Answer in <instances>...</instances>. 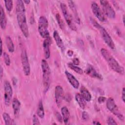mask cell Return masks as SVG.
<instances>
[{
    "label": "cell",
    "mask_w": 125,
    "mask_h": 125,
    "mask_svg": "<svg viewBox=\"0 0 125 125\" xmlns=\"http://www.w3.org/2000/svg\"><path fill=\"white\" fill-rule=\"evenodd\" d=\"M37 114L38 116L41 119L43 118L44 117V110L42 100H40L39 102L37 110Z\"/></svg>",
    "instance_id": "obj_23"
},
{
    "label": "cell",
    "mask_w": 125,
    "mask_h": 125,
    "mask_svg": "<svg viewBox=\"0 0 125 125\" xmlns=\"http://www.w3.org/2000/svg\"><path fill=\"white\" fill-rule=\"evenodd\" d=\"M56 118L57 119V120L60 122V123H62V121H63V119L62 116L60 115V114L58 112H57L56 114Z\"/></svg>",
    "instance_id": "obj_33"
},
{
    "label": "cell",
    "mask_w": 125,
    "mask_h": 125,
    "mask_svg": "<svg viewBox=\"0 0 125 125\" xmlns=\"http://www.w3.org/2000/svg\"><path fill=\"white\" fill-rule=\"evenodd\" d=\"M51 42V39L50 37L45 39L43 42V48L44 51V54L45 59H48L50 56V45Z\"/></svg>",
    "instance_id": "obj_14"
},
{
    "label": "cell",
    "mask_w": 125,
    "mask_h": 125,
    "mask_svg": "<svg viewBox=\"0 0 125 125\" xmlns=\"http://www.w3.org/2000/svg\"><path fill=\"white\" fill-rule=\"evenodd\" d=\"M0 78L1 79L3 75V68L2 66H0Z\"/></svg>",
    "instance_id": "obj_38"
},
{
    "label": "cell",
    "mask_w": 125,
    "mask_h": 125,
    "mask_svg": "<svg viewBox=\"0 0 125 125\" xmlns=\"http://www.w3.org/2000/svg\"><path fill=\"white\" fill-rule=\"evenodd\" d=\"M23 2L25 3V4H27L30 2V1L29 0H23Z\"/></svg>",
    "instance_id": "obj_42"
},
{
    "label": "cell",
    "mask_w": 125,
    "mask_h": 125,
    "mask_svg": "<svg viewBox=\"0 0 125 125\" xmlns=\"http://www.w3.org/2000/svg\"><path fill=\"white\" fill-rule=\"evenodd\" d=\"M65 76L71 85L75 89H78L80 86V83L77 79L70 73L65 71Z\"/></svg>",
    "instance_id": "obj_15"
},
{
    "label": "cell",
    "mask_w": 125,
    "mask_h": 125,
    "mask_svg": "<svg viewBox=\"0 0 125 125\" xmlns=\"http://www.w3.org/2000/svg\"><path fill=\"white\" fill-rule=\"evenodd\" d=\"M73 54V52L72 50H68L67 52V54L69 56H72Z\"/></svg>",
    "instance_id": "obj_39"
},
{
    "label": "cell",
    "mask_w": 125,
    "mask_h": 125,
    "mask_svg": "<svg viewBox=\"0 0 125 125\" xmlns=\"http://www.w3.org/2000/svg\"><path fill=\"white\" fill-rule=\"evenodd\" d=\"M5 42H6L7 48L9 52L11 53L13 52L15 50V46H14V44L13 42V41L12 40L11 38L9 36H7L6 37Z\"/></svg>",
    "instance_id": "obj_22"
},
{
    "label": "cell",
    "mask_w": 125,
    "mask_h": 125,
    "mask_svg": "<svg viewBox=\"0 0 125 125\" xmlns=\"http://www.w3.org/2000/svg\"><path fill=\"white\" fill-rule=\"evenodd\" d=\"M90 21L93 24V25L97 28L101 34V36L104 41V42L107 45L108 47H109L111 49H114L115 48V45L113 41L112 40L111 37L106 31V30L101 26L100 24H99L96 21H95L92 18H90Z\"/></svg>",
    "instance_id": "obj_3"
},
{
    "label": "cell",
    "mask_w": 125,
    "mask_h": 125,
    "mask_svg": "<svg viewBox=\"0 0 125 125\" xmlns=\"http://www.w3.org/2000/svg\"><path fill=\"white\" fill-rule=\"evenodd\" d=\"M12 105L14 111V114L15 117H18L20 112L21 103L17 98H14L12 101Z\"/></svg>",
    "instance_id": "obj_19"
},
{
    "label": "cell",
    "mask_w": 125,
    "mask_h": 125,
    "mask_svg": "<svg viewBox=\"0 0 125 125\" xmlns=\"http://www.w3.org/2000/svg\"><path fill=\"white\" fill-rule=\"evenodd\" d=\"M56 20L58 22V23L59 26L62 30H63L64 28V24L63 21H62L60 15L59 13L56 14Z\"/></svg>",
    "instance_id": "obj_27"
},
{
    "label": "cell",
    "mask_w": 125,
    "mask_h": 125,
    "mask_svg": "<svg viewBox=\"0 0 125 125\" xmlns=\"http://www.w3.org/2000/svg\"><path fill=\"white\" fill-rule=\"evenodd\" d=\"M48 22L47 19L44 16H41L39 19L38 31L41 36L44 39L50 37L48 30Z\"/></svg>",
    "instance_id": "obj_5"
},
{
    "label": "cell",
    "mask_w": 125,
    "mask_h": 125,
    "mask_svg": "<svg viewBox=\"0 0 125 125\" xmlns=\"http://www.w3.org/2000/svg\"><path fill=\"white\" fill-rule=\"evenodd\" d=\"M67 2H68L69 7H70L71 10L73 12V15L74 17V19H75V20H74L78 24H80V19L79 17L75 3L72 0H68Z\"/></svg>",
    "instance_id": "obj_17"
},
{
    "label": "cell",
    "mask_w": 125,
    "mask_h": 125,
    "mask_svg": "<svg viewBox=\"0 0 125 125\" xmlns=\"http://www.w3.org/2000/svg\"><path fill=\"white\" fill-rule=\"evenodd\" d=\"M82 118L84 121H87L89 119V115L87 112L83 111L82 113Z\"/></svg>",
    "instance_id": "obj_32"
},
{
    "label": "cell",
    "mask_w": 125,
    "mask_h": 125,
    "mask_svg": "<svg viewBox=\"0 0 125 125\" xmlns=\"http://www.w3.org/2000/svg\"><path fill=\"white\" fill-rule=\"evenodd\" d=\"M61 8L63 16V17L69 27L73 31H76L77 30V28L74 22L72 16L69 12L67 6L64 3H61Z\"/></svg>",
    "instance_id": "obj_6"
},
{
    "label": "cell",
    "mask_w": 125,
    "mask_h": 125,
    "mask_svg": "<svg viewBox=\"0 0 125 125\" xmlns=\"http://www.w3.org/2000/svg\"><path fill=\"white\" fill-rule=\"evenodd\" d=\"M107 123L108 125H117L115 120L112 117H108L107 119Z\"/></svg>",
    "instance_id": "obj_30"
},
{
    "label": "cell",
    "mask_w": 125,
    "mask_h": 125,
    "mask_svg": "<svg viewBox=\"0 0 125 125\" xmlns=\"http://www.w3.org/2000/svg\"><path fill=\"white\" fill-rule=\"evenodd\" d=\"M2 117L4 121L5 124L6 125H13L14 124L13 123V120L11 118L9 114L6 112H4L2 114Z\"/></svg>",
    "instance_id": "obj_26"
},
{
    "label": "cell",
    "mask_w": 125,
    "mask_h": 125,
    "mask_svg": "<svg viewBox=\"0 0 125 125\" xmlns=\"http://www.w3.org/2000/svg\"><path fill=\"white\" fill-rule=\"evenodd\" d=\"M63 98V90L61 85H57L55 89V98L56 103L60 107Z\"/></svg>",
    "instance_id": "obj_11"
},
{
    "label": "cell",
    "mask_w": 125,
    "mask_h": 125,
    "mask_svg": "<svg viewBox=\"0 0 125 125\" xmlns=\"http://www.w3.org/2000/svg\"><path fill=\"white\" fill-rule=\"evenodd\" d=\"M5 6L6 10L9 11L11 12L12 8H13V1L12 0H5Z\"/></svg>",
    "instance_id": "obj_28"
},
{
    "label": "cell",
    "mask_w": 125,
    "mask_h": 125,
    "mask_svg": "<svg viewBox=\"0 0 125 125\" xmlns=\"http://www.w3.org/2000/svg\"><path fill=\"white\" fill-rule=\"evenodd\" d=\"M85 73L91 77L99 80L103 79V76L100 73L97 72L93 66L90 64L87 65V67L85 69Z\"/></svg>",
    "instance_id": "obj_13"
},
{
    "label": "cell",
    "mask_w": 125,
    "mask_h": 125,
    "mask_svg": "<svg viewBox=\"0 0 125 125\" xmlns=\"http://www.w3.org/2000/svg\"><path fill=\"white\" fill-rule=\"evenodd\" d=\"M80 94L83 99L86 102H90L91 100V95L88 90L84 86H82L80 89Z\"/></svg>",
    "instance_id": "obj_21"
},
{
    "label": "cell",
    "mask_w": 125,
    "mask_h": 125,
    "mask_svg": "<svg viewBox=\"0 0 125 125\" xmlns=\"http://www.w3.org/2000/svg\"><path fill=\"white\" fill-rule=\"evenodd\" d=\"M106 100V98L103 96H100L98 99V101L100 104L103 103Z\"/></svg>",
    "instance_id": "obj_34"
},
{
    "label": "cell",
    "mask_w": 125,
    "mask_h": 125,
    "mask_svg": "<svg viewBox=\"0 0 125 125\" xmlns=\"http://www.w3.org/2000/svg\"><path fill=\"white\" fill-rule=\"evenodd\" d=\"M41 67L42 72V78L44 91H47L50 84V78L51 70L46 61L44 59L42 60Z\"/></svg>",
    "instance_id": "obj_4"
},
{
    "label": "cell",
    "mask_w": 125,
    "mask_h": 125,
    "mask_svg": "<svg viewBox=\"0 0 125 125\" xmlns=\"http://www.w3.org/2000/svg\"><path fill=\"white\" fill-rule=\"evenodd\" d=\"M61 113L64 124H68L70 119V113L67 107L66 106H63L61 108Z\"/></svg>",
    "instance_id": "obj_20"
},
{
    "label": "cell",
    "mask_w": 125,
    "mask_h": 125,
    "mask_svg": "<svg viewBox=\"0 0 125 125\" xmlns=\"http://www.w3.org/2000/svg\"><path fill=\"white\" fill-rule=\"evenodd\" d=\"M123 24H125V15H123Z\"/></svg>",
    "instance_id": "obj_43"
},
{
    "label": "cell",
    "mask_w": 125,
    "mask_h": 125,
    "mask_svg": "<svg viewBox=\"0 0 125 125\" xmlns=\"http://www.w3.org/2000/svg\"><path fill=\"white\" fill-rule=\"evenodd\" d=\"M67 65H68V66L69 68H70L71 69H72V70H73L77 73H78L80 75H82L83 74V69L81 68L78 66L77 65L74 64L72 62H69L67 64Z\"/></svg>",
    "instance_id": "obj_25"
},
{
    "label": "cell",
    "mask_w": 125,
    "mask_h": 125,
    "mask_svg": "<svg viewBox=\"0 0 125 125\" xmlns=\"http://www.w3.org/2000/svg\"><path fill=\"white\" fill-rule=\"evenodd\" d=\"M3 52H2V40H0V56H2L3 54Z\"/></svg>",
    "instance_id": "obj_37"
},
{
    "label": "cell",
    "mask_w": 125,
    "mask_h": 125,
    "mask_svg": "<svg viewBox=\"0 0 125 125\" xmlns=\"http://www.w3.org/2000/svg\"><path fill=\"white\" fill-rule=\"evenodd\" d=\"M75 99H76L77 103L79 105L80 107L82 109H84L85 107V101L81 96V95L80 93H77L76 94Z\"/></svg>",
    "instance_id": "obj_24"
},
{
    "label": "cell",
    "mask_w": 125,
    "mask_h": 125,
    "mask_svg": "<svg viewBox=\"0 0 125 125\" xmlns=\"http://www.w3.org/2000/svg\"><path fill=\"white\" fill-rule=\"evenodd\" d=\"M4 103L7 106H9L11 103V100H12V98L13 95V90L10 83L7 81H5L4 82Z\"/></svg>",
    "instance_id": "obj_7"
},
{
    "label": "cell",
    "mask_w": 125,
    "mask_h": 125,
    "mask_svg": "<svg viewBox=\"0 0 125 125\" xmlns=\"http://www.w3.org/2000/svg\"><path fill=\"white\" fill-rule=\"evenodd\" d=\"M101 53L110 67L113 71L121 75L124 74L125 70L123 67L120 65L118 62L106 49L102 48L101 49Z\"/></svg>",
    "instance_id": "obj_2"
},
{
    "label": "cell",
    "mask_w": 125,
    "mask_h": 125,
    "mask_svg": "<svg viewBox=\"0 0 125 125\" xmlns=\"http://www.w3.org/2000/svg\"><path fill=\"white\" fill-rule=\"evenodd\" d=\"M54 39L56 42V43L58 46V47L61 50V51L62 52H63L65 49L64 47V45L63 44V42L61 39V38L60 37L59 34L58 33V31L57 30H55L53 32V34Z\"/></svg>",
    "instance_id": "obj_16"
},
{
    "label": "cell",
    "mask_w": 125,
    "mask_h": 125,
    "mask_svg": "<svg viewBox=\"0 0 125 125\" xmlns=\"http://www.w3.org/2000/svg\"><path fill=\"white\" fill-rule=\"evenodd\" d=\"M16 11L18 25L24 36L25 38H28L29 30L26 21L25 8L23 1L21 0L17 1Z\"/></svg>",
    "instance_id": "obj_1"
},
{
    "label": "cell",
    "mask_w": 125,
    "mask_h": 125,
    "mask_svg": "<svg viewBox=\"0 0 125 125\" xmlns=\"http://www.w3.org/2000/svg\"><path fill=\"white\" fill-rule=\"evenodd\" d=\"M106 105L107 109L112 112L116 116L120 113L117 105L116 104L114 99L110 97L106 100Z\"/></svg>",
    "instance_id": "obj_12"
},
{
    "label": "cell",
    "mask_w": 125,
    "mask_h": 125,
    "mask_svg": "<svg viewBox=\"0 0 125 125\" xmlns=\"http://www.w3.org/2000/svg\"><path fill=\"white\" fill-rule=\"evenodd\" d=\"M91 7L93 14L100 21L104 22L106 21V18L104 13L102 12L101 8L96 2H92Z\"/></svg>",
    "instance_id": "obj_10"
},
{
    "label": "cell",
    "mask_w": 125,
    "mask_h": 125,
    "mask_svg": "<svg viewBox=\"0 0 125 125\" xmlns=\"http://www.w3.org/2000/svg\"><path fill=\"white\" fill-rule=\"evenodd\" d=\"M32 121H33V125H40L41 124L38 117L35 114H34L33 116Z\"/></svg>",
    "instance_id": "obj_31"
},
{
    "label": "cell",
    "mask_w": 125,
    "mask_h": 125,
    "mask_svg": "<svg viewBox=\"0 0 125 125\" xmlns=\"http://www.w3.org/2000/svg\"><path fill=\"white\" fill-rule=\"evenodd\" d=\"M21 61L24 74L25 76H29L30 73V67L27 54L24 49L22 51L21 53Z\"/></svg>",
    "instance_id": "obj_9"
},
{
    "label": "cell",
    "mask_w": 125,
    "mask_h": 125,
    "mask_svg": "<svg viewBox=\"0 0 125 125\" xmlns=\"http://www.w3.org/2000/svg\"><path fill=\"white\" fill-rule=\"evenodd\" d=\"M72 63L76 65H78L80 63V61L79 60L78 58H74L73 60H72Z\"/></svg>",
    "instance_id": "obj_35"
},
{
    "label": "cell",
    "mask_w": 125,
    "mask_h": 125,
    "mask_svg": "<svg viewBox=\"0 0 125 125\" xmlns=\"http://www.w3.org/2000/svg\"><path fill=\"white\" fill-rule=\"evenodd\" d=\"M100 3L104 14L109 18L114 19L115 17L116 13L109 2L107 0H100Z\"/></svg>",
    "instance_id": "obj_8"
},
{
    "label": "cell",
    "mask_w": 125,
    "mask_h": 125,
    "mask_svg": "<svg viewBox=\"0 0 125 125\" xmlns=\"http://www.w3.org/2000/svg\"><path fill=\"white\" fill-rule=\"evenodd\" d=\"M0 25L1 29H5L7 25V19L4 10L1 5L0 6Z\"/></svg>",
    "instance_id": "obj_18"
},
{
    "label": "cell",
    "mask_w": 125,
    "mask_h": 125,
    "mask_svg": "<svg viewBox=\"0 0 125 125\" xmlns=\"http://www.w3.org/2000/svg\"><path fill=\"white\" fill-rule=\"evenodd\" d=\"M12 82H13V83L14 85H16L17 82V80L16 78H13L12 79Z\"/></svg>",
    "instance_id": "obj_40"
},
{
    "label": "cell",
    "mask_w": 125,
    "mask_h": 125,
    "mask_svg": "<svg viewBox=\"0 0 125 125\" xmlns=\"http://www.w3.org/2000/svg\"><path fill=\"white\" fill-rule=\"evenodd\" d=\"M93 124H94V125H101V124L98 121H93Z\"/></svg>",
    "instance_id": "obj_41"
},
{
    "label": "cell",
    "mask_w": 125,
    "mask_h": 125,
    "mask_svg": "<svg viewBox=\"0 0 125 125\" xmlns=\"http://www.w3.org/2000/svg\"><path fill=\"white\" fill-rule=\"evenodd\" d=\"M2 55H3V56L4 61V62H5V64L7 66H9L10 65V63H11L9 56L6 52H4Z\"/></svg>",
    "instance_id": "obj_29"
},
{
    "label": "cell",
    "mask_w": 125,
    "mask_h": 125,
    "mask_svg": "<svg viewBox=\"0 0 125 125\" xmlns=\"http://www.w3.org/2000/svg\"><path fill=\"white\" fill-rule=\"evenodd\" d=\"M122 99L124 103H125V87L123 88L122 91Z\"/></svg>",
    "instance_id": "obj_36"
}]
</instances>
